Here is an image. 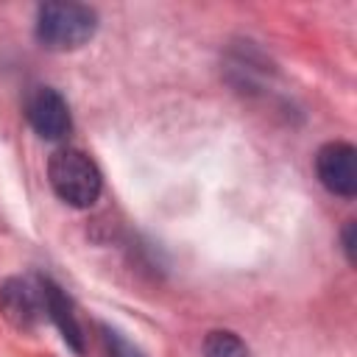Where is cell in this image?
Returning <instances> with one entry per match:
<instances>
[{
  "instance_id": "6da1fadb",
  "label": "cell",
  "mask_w": 357,
  "mask_h": 357,
  "mask_svg": "<svg viewBox=\"0 0 357 357\" xmlns=\"http://www.w3.org/2000/svg\"><path fill=\"white\" fill-rule=\"evenodd\" d=\"M47 181L59 201H64L73 209H89L98 204L103 192V176L100 167L89 153L81 148H59L47 159Z\"/></svg>"
},
{
  "instance_id": "7a4b0ae2",
  "label": "cell",
  "mask_w": 357,
  "mask_h": 357,
  "mask_svg": "<svg viewBox=\"0 0 357 357\" xmlns=\"http://www.w3.org/2000/svg\"><path fill=\"white\" fill-rule=\"evenodd\" d=\"M98 33V11L84 3H42L33 36L45 50L67 53L84 47Z\"/></svg>"
},
{
  "instance_id": "3957f363",
  "label": "cell",
  "mask_w": 357,
  "mask_h": 357,
  "mask_svg": "<svg viewBox=\"0 0 357 357\" xmlns=\"http://www.w3.org/2000/svg\"><path fill=\"white\" fill-rule=\"evenodd\" d=\"M0 312L14 329L33 332L47 318L39 279L36 276L33 279L31 276H8L0 284Z\"/></svg>"
},
{
  "instance_id": "277c9868",
  "label": "cell",
  "mask_w": 357,
  "mask_h": 357,
  "mask_svg": "<svg viewBox=\"0 0 357 357\" xmlns=\"http://www.w3.org/2000/svg\"><path fill=\"white\" fill-rule=\"evenodd\" d=\"M315 176L337 198L357 195V148L343 139L324 142L315 151Z\"/></svg>"
},
{
  "instance_id": "5b68a950",
  "label": "cell",
  "mask_w": 357,
  "mask_h": 357,
  "mask_svg": "<svg viewBox=\"0 0 357 357\" xmlns=\"http://www.w3.org/2000/svg\"><path fill=\"white\" fill-rule=\"evenodd\" d=\"M25 120L36 137L47 142H61L73 131V114L64 95L53 86H36L25 100Z\"/></svg>"
},
{
  "instance_id": "8992f818",
  "label": "cell",
  "mask_w": 357,
  "mask_h": 357,
  "mask_svg": "<svg viewBox=\"0 0 357 357\" xmlns=\"http://www.w3.org/2000/svg\"><path fill=\"white\" fill-rule=\"evenodd\" d=\"M39 284H42V296H45V315L47 321L61 332V340L75 351V354H84L86 349V340H84V329L78 324V315H75V304L73 298L64 293L61 284H56L50 276L39 273L36 276Z\"/></svg>"
},
{
  "instance_id": "52a82bcc",
  "label": "cell",
  "mask_w": 357,
  "mask_h": 357,
  "mask_svg": "<svg viewBox=\"0 0 357 357\" xmlns=\"http://www.w3.org/2000/svg\"><path fill=\"white\" fill-rule=\"evenodd\" d=\"M201 354L204 357H251L245 340L231 332V329H212L204 335L201 343Z\"/></svg>"
},
{
  "instance_id": "ba28073f",
  "label": "cell",
  "mask_w": 357,
  "mask_h": 357,
  "mask_svg": "<svg viewBox=\"0 0 357 357\" xmlns=\"http://www.w3.org/2000/svg\"><path fill=\"white\" fill-rule=\"evenodd\" d=\"M98 332H100L103 357H145L139 346H134L123 332L112 329L109 324H98Z\"/></svg>"
},
{
  "instance_id": "9c48e42d",
  "label": "cell",
  "mask_w": 357,
  "mask_h": 357,
  "mask_svg": "<svg viewBox=\"0 0 357 357\" xmlns=\"http://www.w3.org/2000/svg\"><path fill=\"white\" fill-rule=\"evenodd\" d=\"M354 220H346L343 226V234H340V243H343V254H346V262L354 265Z\"/></svg>"
}]
</instances>
